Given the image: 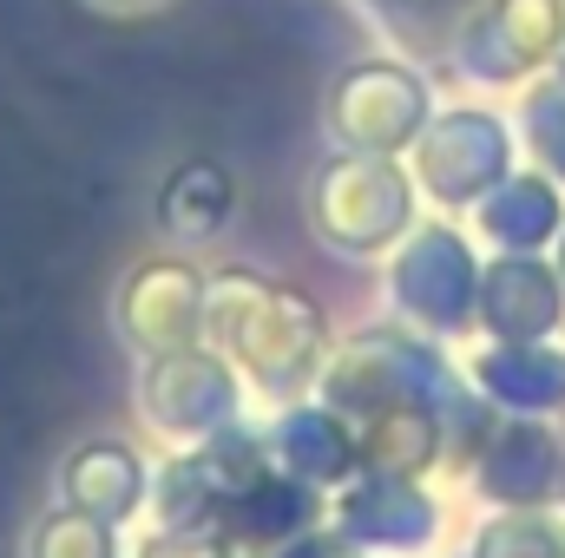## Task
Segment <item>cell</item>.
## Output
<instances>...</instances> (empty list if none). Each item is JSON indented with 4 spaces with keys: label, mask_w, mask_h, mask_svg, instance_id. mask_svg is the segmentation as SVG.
I'll list each match as a JSON object with an SVG mask.
<instances>
[{
    "label": "cell",
    "mask_w": 565,
    "mask_h": 558,
    "mask_svg": "<svg viewBox=\"0 0 565 558\" xmlns=\"http://www.w3.org/2000/svg\"><path fill=\"white\" fill-rule=\"evenodd\" d=\"M493 506H553L565 500V433L546 415H507L487 427L467 460Z\"/></svg>",
    "instance_id": "1"
},
{
    "label": "cell",
    "mask_w": 565,
    "mask_h": 558,
    "mask_svg": "<svg viewBox=\"0 0 565 558\" xmlns=\"http://www.w3.org/2000/svg\"><path fill=\"white\" fill-rule=\"evenodd\" d=\"M224 342L237 348V362L264 382V388H296L316 375V348H322V322L302 296H264V322H217Z\"/></svg>",
    "instance_id": "2"
},
{
    "label": "cell",
    "mask_w": 565,
    "mask_h": 558,
    "mask_svg": "<svg viewBox=\"0 0 565 558\" xmlns=\"http://www.w3.org/2000/svg\"><path fill=\"white\" fill-rule=\"evenodd\" d=\"M355 447H362V466H369V473L422 480L427 466L447 453L440 395H395V401H375L369 415H355Z\"/></svg>",
    "instance_id": "3"
},
{
    "label": "cell",
    "mask_w": 565,
    "mask_h": 558,
    "mask_svg": "<svg viewBox=\"0 0 565 558\" xmlns=\"http://www.w3.org/2000/svg\"><path fill=\"white\" fill-rule=\"evenodd\" d=\"M480 309L500 342H546L565 322V277H553L533 257H507L493 264V277L480 289Z\"/></svg>",
    "instance_id": "4"
},
{
    "label": "cell",
    "mask_w": 565,
    "mask_h": 558,
    "mask_svg": "<svg viewBox=\"0 0 565 558\" xmlns=\"http://www.w3.org/2000/svg\"><path fill=\"white\" fill-rule=\"evenodd\" d=\"M434 500L422 480H395V473H369L349 500H342V533L362 546H388V552H415L434 539Z\"/></svg>",
    "instance_id": "5"
},
{
    "label": "cell",
    "mask_w": 565,
    "mask_h": 558,
    "mask_svg": "<svg viewBox=\"0 0 565 558\" xmlns=\"http://www.w3.org/2000/svg\"><path fill=\"white\" fill-rule=\"evenodd\" d=\"M473 388L507 415H559L565 408V348L553 342H500L473 362Z\"/></svg>",
    "instance_id": "6"
},
{
    "label": "cell",
    "mask_w": 565,
    "mask_h": 558,
    "mask_svg": "<svg viewBox=\"0 0 565 558\" xmlns=\"http://www.w3.org/2000/svg\"><path fill=\"white\" fill-rule=\"evenodd\" d=\"M231 382H224V368L217 362H204V355H171V362H158L151 368V382H145V408L158 427H171V433H217L224 420H231Z\"/></svg>",
    "instance_id": "7"
},
{
    "label": "cell",
    "mask_w": 565,
    "mask_h": 558,
    "mask_svg": "<svg viewBox=\"0 0 565 558\" xmlns=\"http://www.w3.org/2000/svg\"><path fill=\"white\" fill-rule=\"evenodd\" d=\"M139 493H145V473L132 460V447H119V440H93V447H79L66 460V506H79V513H93L106 526L126 519L139 506Z\"/></svg>",
    "instance_id": "8"
},
{
    "label": "cell",
    "mask_w": 565,
    "mask_h": 558,
    "mask_svg": "<svg viewBox=\"0 0 565 558\" xmlns=\"http://www.w3.org/2000/svg\"><path fill=\"white\" fill-rule=\"evenodd\" d=\"M402 296L422 309V322L460 329V322H467V309H473V264H467V250H460L447 230H434L422 250L408 257Z\"/></svg>",
    "instance_id": "9"
},
{
    "label": "cell",
    "mask_w": 565,
    "mask_h": 558,
    "mask_svg": "<svg viewBox=\"0 0 565 558\" xmlns=\"http://www.w3.org/2000/svg\"><path fill=\"white\" fill-rule=\"evenodd\" d=\"M126 329L145 348H184L198 329V282L184 270H151L126 296Z\"/></svg>",
    "instance_id": "10"
},
{
    "label": "cell",
    "mask_w": 565,
    "mask_h": 558,
    "mask_svg": "<svg viewBox=\"0 0 565 558\" xmlns=\"http://www.w3.org/2000/svg\"><path fill=\"white\" fill-rule=\"evenodd\" d=\"M473 558H565V506H500L480 526Z\"/></svg>",
    "instance_id": "11"
},
{
    "label": "cell",
    "mask_w": 565,
    "mask_h": 558,
    "mask_svg": "<svg viewBox=\"0 0 565 558\" xmlns=\"http://www.w3.org/2000/svg\"><path fill=\"white\" fill-rule=\"evenodd\" d=\"M289 466L296 480H349L362 466V447H355V427L335 415H296L289 420Z\"/></svg>",
    "instance_id": "12"
},
{
    "label": "cell",
    "mask_w": 565,
    "mask_h": 558,
    "mask_svg": "<svg viewBox=\"0 0 565 558\" xmlns=\"http://www.w3.org/2000/svg\"><path fill=\"white\" fill-rule=\"evenodd\" d=\"M487 230L507 237V244H520V250L546 244V237L559 230V191H553L546 178H513V184L487 204Z\"/></svg>",
    "instance_id": "13"
},
{
    "label": "cell",
    "mask_w": 565,
    "mask_h": 558,
    "mask_svg": "<svg viewBox=\"0 0 565 558\" xmlns=\"http://www.w3.org/2000/svg\"><path fill=\"white\" fill-rule=\"evenodd\" d=\"M237 519H244V533H257V539H296V533H309L316 526V493H309V480H264L244 506H237Z\"/></svg>",
    "instance_id": "14"
},
{
    "label": "cell",
    "mask_w": 565,
    "mask_h": 558,
    "mask_svg": "<svg viewBox=\"0 0 565 558\" xmlns=\"http://www.w3.org/2000/svg\"><path fill=\"white\" fill-rule=\"evenodd\" d=\"M26 558H113V526L66 506V513H46L26 539Z\"/></svg>",
    "instance_id": "15"
},
{
    "label": "cell",
    "mask_w": 565,
    "mask_h": 558,
    "mask_svg": "<svg viewBox=\"0 0 565 558\" xmlns=\"http://www.w3.org/2000/svg\"><path fill=\"white\" fill-rule=\"evenodd\" d=\"M139 558H231V546L217 533H204V526H171V533L145 539Z\"/></svg>",
    "instance_id": "16"
},
{
    "label": "cell",
    "mask_w": 565,
    "mask_h": 558,
    "mask_svg": "<svg viewBox=\"0 0 565 558\" xmlns=\"http://www.w3.org/2000/svg\"><path fill=\"white\" fill-rule=\"evenodd\" d=\"M277 558H342L335 539H322V533H296V539H282Z\"/></svg>",
    "instance_id": "17"
},
{
    "label": "cell",
    "mask_w": 565,
    "mask_h": 558,
    "mask_svg": "<svg viewBox=\"0 0 565 558\" xmlns=\"http://www.w3.org/2000/svg\"><path fill=\"white\" fill-rule=\"evenodd\" d=\"M559 277H565V250H559Z\"/></svg>",
    "instance_id": "18"
},
{
    "label": "cell",
    "mask_w": 565,
    "mask_h": 558,
    "mask_svg": "<svg viewBox=\"0 0 565 558\" xmlns=\"http://www.w3.org/2000/svg\"><path fill=\"white\" fill-rule=\"evenodd\" d=\"M559 164H565V144H559Z\"/></svg>",
    "instance_id": "19"
}]
</instances>
